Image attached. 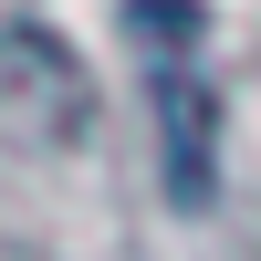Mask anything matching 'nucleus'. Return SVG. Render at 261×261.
Returning <instances> with one entry per match:
<instances>
[{
  "label": "nucleus",
  "instance_id": "nucleus-1",
  "mask_svg": "<svg viewBox=\"0 0 261 261\" xmlns=\"http://www.w3.org/2000/svg\"><path fill=\"white\" fill-rule=\"evenodd\" d=\"M125 42L146 63V105H157V157H167V199L178 209H209L220 188V94L199 73V0H125Z\"/></svg>",
  "mask_w": 261,
  "mask_h": 261
}]
</instances>
